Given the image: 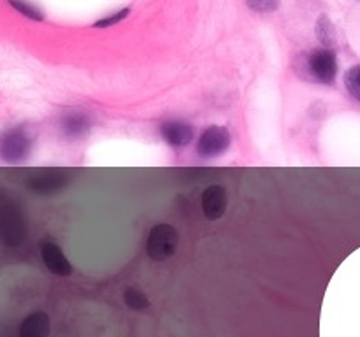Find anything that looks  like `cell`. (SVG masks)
<instances>
[{"label": "cell", "mask_w": 360, "mask_h": 337, "mask_svg": "<svg viewBox=\"0 0 360 337\" xmlns=\"http://www.w3.org/2000/svg\"><path fill=\"white\" fill-rule=\"evenodd\" d=\"M179 235L172 225L169 223H158L148 234L146 241V251L151 260L155 262H164V260L171 258L178 248Z\"/></svg>", "instance_id": "6da1fadb"}, {"label": "cell", "mask_w": 360, "mask_h": 337, "mask_svg": "<svg viewBox=\"0 0 360 337\" xmlns=\"http://www.w3.org/2000/svg\"><path fill=\"white\" fill-rule=\"evenodd\" d=\"M32 151V137L23 126H14L0 133V158L7 164H20Z\"/></svg>", "instance_id": "7a4b0ae2"}, {"label": "cell", "mask_w": 360, "mask_h": 337, "mask_svg": "<svg viewBox=\"0 0 360 337\" xmlns=\"http://www.w3.org/2000/svg\"><path fill=\"white\" fill-rule=\"evenodd\" d=\"M306 67L315 81L322 84H333L338 76V60L330 49L316 48L306 58Z\"/></svg>", "instance_id": "3957f363"}, {"label": "cell", "mask_w": 360, "mask_h": 337, "mask_svg": "<svg viewBox=\"0 0 360 337\" xmlns=\"http://www.w3.org/2000/svg\"><path fill=\"white\" fill-rule=\"evenodd\" d=\"M232 136L225 126L214 125L204 130L197 140V154L200 158H217L229 150Z\"/></svg>", "instance_id": "277c9868"}, {"label": "cell", "mask_w": 360, "mask_h": 337, "mask_svg": "<svg viewBox=\"0 0 360 337\" xmlns=\"http://www.w3.org/2000/svg\"><path fill=\"white\" fill-rule=\"evenodd\" d=\"M41 256L46 269H48L51 274H55V276L65 277L72 274V265H70V262L67 260L65 253L62 251V248H60L58 244H55V242L51 241L42 242Z\"/></svg>", "instance_id": "5b68a950"}, {"label": "cell", "mask_w": 360, "mask_h": 337, "mask_svg": "<svg viewBox=\"0 0 360 337\" xmlns=\"http://www.w3.org/2000/svg\"><path fill=\"white\" fill-rule=\"evenodd\" d=\"M227 211V192L221 185H211L202 193V213L210 221L220 220Z\"/></svg>", "instance_id": "8992f818"}, {"label": "cell", "mask_w": 360, "mask_h": 337, "mask_svg": "<svg viewBox=\"0 0 360 337\" xmlns=\"http://www.w3.org/2000/svg\"><path fill=\"white\" fill-rule=\"evenodd\" d=\"M162 139L174 147H185L193 140V126L183 119H171L162 123Z\"/></svg>", "instance_id": "52a82bcc"}, {"label": "cell", "mask_w": 360, "mask_h": 337, "mask_svg": "<svg viewBox=\"0 0 360 337\" xmlns=\"http://www.w3.org/2000/svg\"><path fill=\"white\" fill-rule=\"evenodd\" d=\"M51 322L49 316L42 311L30 312L25 316L20 325V337H49Z\"/></svg>", "instance_id": "ba28073f"}, {"label": "cell", "mask_w": 360, "mask_h": 337, "mask_svg": "<svg viewBox=\"0 0 360 337\" xmlns=\"http://www.w3.org/2000/svg\"><path fill=\"white\" fill-rule=\"evenodd\" d=\"M63 185H65V176L58 171L41 172V174L34 176L28 183L32 192L39 193V195H51V193L58 192Z\"/></svg>", "instance_id": "9c48e42d"}, {"label": "cell", "mask_w": 360, "mask_h": 337, "mask_svg": "<svg viewBox=\"0 0 360 337\" xmlns=\"http://www.w3.org/2000/svg\"><path fill=\"white\" fill-rule=\"evenodd\" d=\"M62 130L67 139H81L90 132V119L84 114H69L63 118Z\"/></svg>", "instance_id": "30bf717a"}, {"label": "cell", "mask_w": 360, "mask_h": 337, "mask_svg": "<svg viewBox=\"0 0 360 337\" xmlns=\"http://www.w3.org/2000/svg\"><path fill=\"white\" fill-rule=\"evenodd\" d=\"M123 302H125L127 308L132 309V311H144V309L150 308L148 297L143 291L137 290V288H127L125 293H123Z\"/></svg>", "instance_id": "8fae6325"}, {"label": "cell", "mask_w": 360, "mask_h": 337, "mask_svg": "<svg viewBox=\"0 0 360 337\" xmlns=\"http://www.w3.org/2000/svg\"><path fill=\"white\" fill-rule=\"evenodd\" d=\"M316 37L326 46L336 44V30H334L333 23H330L327 16H322L319 23H316Z\"/></svg>", "instance_id": "7c38bea8"}, {"label": "cell", "mask_w": 360, "mask_h": 337, "mask_svg": "<svg viewBox=\"0 0 360 337\" xmlns=\"http://www.w3.org/2000/svg\"><path fill=\"white\" fill-rule=\"evenodd\" d=\"M345 88L354 100L360 102V65H354L345 74Z\"/></svg>", "instance_id": "4fadbf2b"}, {"label": "cell", "mask_w": 360, "mask_h": 337, "mask_svg": "<svg viewBox=\"0 0 360 337\" xmlns=\"http://www.w3.org/2000/svg\"><path fill=\"white\" fill-rule=\"evenodd\" d=\"M7 4H9L13 9H16L20 14L30 18V20H34V21L44 20V14H42L41 11L34 6V4L28 2V0H7Z\"/></svg>", "instance_id": "5bb4252c"}, {"label": "cell", "mask_w": 360, "mask_h": 337, "mask_svg": "<svg viewBox=\"0 0 360 337\" xmlns=\"http://www.w3.org/2000/svg\"><path fill=\"white\" fill-rule=\"evenodd\" d=\"M246 2L257 13H274L280 6V0H246Z\"/></svg>", "instance_id": "9a60e30c"}, {"label": "cell", "mask_w": 360, "mask_h": 337, "mask_svg": "<svg viewBox=\"0 0 360 337\" xmlns=\"http://www.w3.org/2000/svg\"><path fill=\"white\" fill-rule=\"evenodd\" d=\"M127 16H129V9H123V11H120V13L112 14V16H108V18H104V20L97 21V23H95V27H98V28L112 27V25H116V23H120L122 20H125Z\"/></svg>", "instance_id": "2e32d148"}]
</instances>
